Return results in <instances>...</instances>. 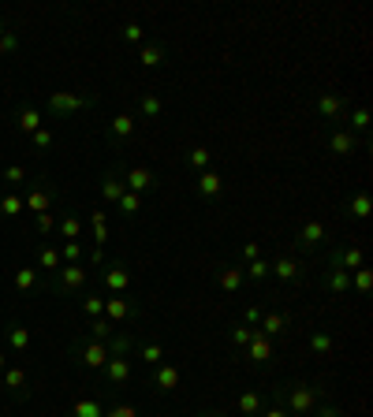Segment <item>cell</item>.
Instances as JSON below:
<instances>
[{
    "mask_svg": "<svg viewBox=\"0 0 373 417\" xmlns=\"http://www.w3.org/2000/svg\"><path fill=\"white\" fill-rule=\"evenodd\" d=\"M272 403L284 406L291 417H310L321 403H329V383L321 380H284L272 388Z\"/></svg>",
    "mask_w": 373,
    "mask_h": 417,
    "instance_id": "1",
    "label": "cell"
},
{
    "mask_svg": "<svg viewBox=\"0 0 373 417\" xmlns=\"http://www.w3.org/2000/svg\"><path fill=\"white\" fill-rule=\"evenodd\" d=\"M97 105V93H75V90H53L45 101V112L56 115V120H63V115H78V112H90Z\"/></svg>",
    "mask_w": 373,
    "mask_h": 417,
    "instance_id": "2",
    "label": "cell"
},
{
    "mask_svg": "<svg viewBox=\"0 0 373 417\" xmlns=\"http://www.w3.org/2000/svg\"><path fill=\"white\" fill-rule=\"evenodd\" d=\"M71 358H75L78 365H86V369H101V365L112 358V343H101V339L83 336V339L71 343Z\"/></svg>",
    "mask_w": 373,
    "mask_h": 417,
    "instance_id": "3",
    "label": "cell"
},
{
    "mask_svg": "<svg viewBox=\"0 0 373 417\" xmlns=\"http://www.w3.org/2000/svg\"><path fill=\"white\" fill-rule=\"evenodd\" d=\"M56 197H60L56 182H48V179H38L34 187H30V194L23 197V209H26V212H34V216H41V212H48V209L56 205Z\"/></svg>",
    "mask_w": 373,
    "mask_h": 417,
    "instance_id": "4",
    "label": "cell"
},
{
    "mask_svg": "<svg viewBox=\"0 0 373 417\" xmlns=\"http://www.w3.org/2000/svg\"><path fill=\"white\" fill-rule=\"evenodd\" d=\"M86 279H90V269L83 261H78V264H60L53 287H56V294H75V291L86 287Z\"/></svg>",
    "mask_w": 373,
    "mask_h": 417,
    "instance_id": "5",
    "label": "cell"
},
{
    "mask_svg": "<svg viewBox=\"0 0 373 417\" xmlns=\"http://www.w3.org/2000/svg\"><path fill=\"white\" fill-rule=\"evenodd\" d=\"M101 283H105V291H112V294H127V287H131V269H127V261L123 257L105 261L101 264Z\"/></svg>",
    "mask_w": 373,
    "mask_h": 417,
    "instance_id": "6",
    "label": "cell"
},
{
    "mask_svg": "<svg viewBox=\"0 0 373 417\" xmlns=\"http://www.w3.org/2000/svg\"><path fill=\"white\" fill-rule=\"evenodd\" d=\"M329 242H332V235H329V227L321 224V220H306L299 227V235L291 239V246H295V249H321V246H329Z\"/></svg>",
    "mask_w": 373,
    "mask_h": 417,
    "instance_id": "7",
    "label": "cell"
},
{
    "mask_svg": "<svg viewBox=\"0 0 373 417\" xmlns=\"http://www.w3.org/2000/svg\"><path fill=\"white\" fill-rule=\"evenodd\" d=\"M321 287H325L332 298L351 294V272H347V269H339L336 261H329V257H325V269H321Z\"/></svg>",
    "mask_w": 373,
    "mask_h": 417,
    "instance_id": "8",
    "label": "cell"
},
{
    "mask_svg": "<svg viewBox=\"0 0 373 417\" xmlns=\"http://www.w3.org/2000/svg\"><path fill=\"white\" fill-rule=\"evenodd\" d=\"M347 108H351V101L344 93H317L314 97V112L321 115V120H339V115H347Z\"/></svg>",
    "mask_w": 373,
    "mask_h": 417,
    "instance_id": "9",
    "label": "cell"
},
{
    "mask_svg": "<svg viewBox=\"0 0 373 417\" xmlns=\"http://www.w3.org/2000/svg\"><path fill=\"white\" fill-rule=\"evenodd\" d=\"M97 373H101V380L108 383V388H120V383L131 380V358H127V354H112Z\"/></svg>",
    "mask_w": 373,
    "mask_h": 417,
    "instance_id": "10",
    "label": "cell"
},
{
    "mask_svg": "<svg viewBox=\"0 0 373 417\" xmlns=\"http://www.w3.org/2000/svg\"><path fill=\"white\" fill-rule=\"evenodd\" d=\"M269 272H272V279H280V283H302L306 279V264L295 261L291 254H284L277 261H269Z\"/></svg>",
    "mask_w": 373,
    "mask_h": 417,
    "instance_id": "11",
    "label": "cell"
},
{
    "mask_svg": "<svg viewBox=\"0 0 373 417\" xmlns=\"http://www.w3.org/2000/svg\"><path fill=\"white\" fill-rule=\"evenodd\" d=\"M105 321H112V324H123V321H138V306L131 302V298H123V294H112V298H105Z\"/></svg>",
    "mask_w": 373,
    "mask_h": 417,
    "instance_id": "12",
    "label": "cell"
},
{
    "mask_svg": "<svg viewBox=\"0 0 373 417\" xmlns=\"http://www.w3.org/2000/svg\"><path fill=\"white\" fill-rule=\"evenodd\" d=\"M120 175H123V187L131 194H150V190L160 187V179L150 168H120Z\"/></svg>",
    "mask_w": 373,
    "mask_h": 417,
    "instance_id": "13",
    "label": "cell"
},
{
    "mask_svg": "<svg viewBox=\"0 0 373 417\" xmlns=\"http://www.w3.org/2000/svg\"><path fill=\"white\" fill-rule=\"evenodd\" d=\"M291 324H295V316H291V313L269 309V313H262V321H257V331H262V336H269V339H277V336H287Z\"/></svg>",
    "mask_w": 373,
    "mask_h": 417,
    "instance_id": "14",
    "label": "cell"
},
{
    "mask_svg": "<svg viewBox=\"0 0 373 417\" xmlns=\"http://www.w3.org/2000/svg\"><path fill=\"white\" fill-rule=\"evenodd\" d=\"M4 388H8V395L15 398V403H26L30 398V376L19 369V365H8L4 369Z\"/></svg>",
    "mask_w": 373,
    "mask_h": 417,
    "instance_id": "15",
    "label": "cell"
},
{
    "mask_svg": "<svg viewBox=\"0 0 373 417\" xmlns=\"http://www.w3.org/2000/svg\"><path fill=\"white\" fill-rule=\"evenodd\" d=\"M150 388H153L157 395L175 391V388H180V369H175V365H168V361H160L157 369H153V376H150Z\"/></svg>",
    "mask_w": 373,
    "mask_h": 417,
    "instance_id": "16",
    "label": "cell"
},
{
    "mask_svg": "<svg viewBox=\"0 0 373 417\" xmlns=\"http://www.w3.org/2000/svg\"><path fill=\"white\" fill-rule=\"evenodd\" d=\"M329 149H332L336 157H351V153H359V149H362V138L351 135L347 127H336L332 135H329Z\"/></svg>",
    "mask_w": 373,
    "mask_h": 417,
    "instance_id": "17",
    "label": "cell"
},
{
    "mask_svg": "<svg viewBox=\"0 0 373 417\" xmlns=\"http://www.w3.org/2000/svg\"><path fill=\"white\" fill-rule=\"evenodd\" d=\"M217 287L224 294H239L242 287H247V276H242L239 264H217Z\"/></svg>",
    "mask_w": 373,
    "mask_h": 417,
    "instance_id": "18",
    "label": "cell"
},
{
    "mask_svg": "<svg viewBox=\"0 0 373 417\" xmlns=\"http://www.w3.org/2000/svg\"><path fill=\"white\" fill-rule=\"evenodd\" d=\"M329 261H336L339 269L354 272V269H362V264H366V254H362V246H332L329 249Z\"/></svg>",
    "mask_w": 373,
    "mask_h": 417,
    "instance_id": "19",
    "label": "cell"
},
{
    "mask_svg": "<svg viewBox=\"0 0 373 417\" xmlns=\"http://www.w3.org/2000/svg\"><path fill=\"white\" fill-rule=\"evenodd\" d=\"M247 350V358H250V365L254 369H262V365H269L272 361V339L269 336H262V331H254V339L242 346Z\"/></svg>",
    "mask_w": 373,
    "mask_h": 417,
    "instance_id": "20",
    "label": "cell"
},
{
    "mask_svg": "<svg viewBox=\"0 0 373 417\" xmlns=\"http://www.w3.org/2000/svg\"><path fill=\"white\" fill-rule=\"evenodd\" d=\"M97 187H101V197H105V202L108 205H116L120 202V197H123V175H120V164H112V168L101 175V182H97Z\"/></svg>",
    "mask_w": 373,
    "mask_h": 417,
    "instance_id": "21",
    "label": "cell"
},
{
    "mask_svg": "<svg viewBox=\"0 0 373 417\" xmlns=\"http://www.w3.org/2000/svg\"><path fill=\"white\" fill-rule=\"evenodd\" d=\"M131 135H135V115H131V112H120V115H112V123L105 127V138H108L112 145L127 142Z\"/></svg>",
    "mask_w": 373,
    "mask_h": 417,
    "instance_id": "22",
    "label": "cell"
},
{
    "mask_svg": "<svg viewBox=\"0 0 373 417\" xmlns=\"http://www.w3.org/2000/svg\"><path fill=\"white\" fill-rule=\"evenodd\" d=\"M224 190V179L217 172H198V179H194V194L202 197V202H217Z\"/></svg>",
    "mask_w": 373,
    "mask_h": 417,
    "instance_id": "23",
    "label": "cell"
},
{
    "mask_svg": "<svg viewBox=\"0 0 373 417\" xmlns=\"http://www.w3.org/2000/svg\"><path fill=\"white\" fill-rule=\"evenodd\" d=\"M165 60H168V45L165 41H145V45H138V63H142L145 71L160 68Z\"/></svg>",
    "mask_w": 373,
    "mask_h": 417,
    "instance_id": "24",
    "label": "cell"
},
{
    "mask_svg": "<svg viewBox=\"0 0 373 417\" xmlns=\"http://www.w3.org/2000/svg\"><path fill=\"white\" fill-rule=\"evenodd\" d=\"M56 235H60L63 242H78V239H83V216L63 212L60 220H56Z\"/></svg>",
    "mask_w": 373,
    "mask_h": 417,
    "instance_id": "25",
    "label": "cell"
},
{
    "mask_svg": "<svg viewBox=\"0 0 373 417\" xmlns=\"http://www.w3.org/2000/svg\"><path fill=\"white\" fill-rule=\"evenodd\" d=\"M262 410H265L262 391H242V395L235 398V413H239V417H257Z\"/></svg>",
    "mask_w": 373,
    "mask_h": 417,
    "instance_id": "26",
    "label": "cell"
},
{
    "mask_svg": "<svg viewBox=\"0 0 373 417\" xmlns=\"http://www.w3.org/2000/svg\"><path fill=\"white\" fill-rule=\"evenodd\" d=\"M347 130H351V135H359V138L366 142V135H369V108H366V105L347 108Z\"/></svg>",
    "mask_w": 373,
    "mask_h": 417,
    "instance_id": "27",
    "label": "cell"
},
{
    "mask_svg": "<svg viewBox=\"0 0 373 417\" xmlns=\"http://www.w3.org/2000/svg\"><path fill=\"white\" fill-rule=\"evenodd\" d=\"M4 336H8V346L15 350V354H23V350L30 346V328L19 324V321H11V324L4 328Z\"/></svg>",
    "mask_w": 373,
    "mask_h": 417,
    "instance_id": "28",
    "label": "cell"
},
{
    "mask_svg": "<svg viewBox=\"0 0 373 417\" xmlns=\"http://www.w3.org/2000/svg\"><path fill=\"white\" fill-rule=\"evenodd\" d=\"M306 346H310V354H317V358H332L336 339L329 336V331H310V339H306Z\"/></svg>",
    "mask_w": 373,
    "mask_h": 417,
    "instance_id": "29",
    "label": "cell"
},
{
    "mask_svg": "<svg viewBox=\"0 0 373 417\" xmlns=\"http://www.w3.org/2000/svg\"><path fill=\"white\" fill-rule=\"evenodd\" d=\"M38 127H41V112L38 108H19L15 112V130H19V135H34Z\"/></svg>",
    "mask_w": 373,
    "mask_h": 417,
    "instance_id": "30",
    "label": "cell"
},
{
    "mask_svg": "<svg viewBox=\"0 0 373 417\" xmlns=\"http://www.w3.org/2000/svg\"><path fill=\"white\" fill-rule=\"evenodd\" d=\"M101 413H105V403L101 398H93V395L78 398V403L71 406V417H101Z\"/></svg>",
    "mask_w": 373,
    "mask_h": 417,
    "instance_id": "31",
    "label": "cell"
},
{
    "mask_svg": "<svg viewBox=\"0 0 373 417\" xmlns=\"http://www.w3.org/2000/svg\"><path fill=\"white\" fill-rule=\"evenodd\" d=\"M160 112H165V101H160L157 93H142L138 97V115H142V120H157Z\"/></svg>",
    "mask_w": 373,
    "mask_h": 417,
    "instance_id": "32",
    "label": "cell"
},
{
    "mask_svg": "<svg viewBox=\"0 0 373 417\" xmlns=\"http://www.w3.org/2000/svg\"><path fill=\"white\" fill-rule=\"evenodd\" d=\"M242 276H247V283H265V279H272V272H269V261H265V257H254V261H247V269H242Z\"/></svg>",
    "mask_w": 373,
    "mask_h": 417,
    "instance_id": "33",
    "label": "cell"
},
{
    "mask_svg": "<svg viewBox=\"0 0 373 417\" xmlns=\"http://www.w3.org/2000/svg\"><path fill=\"white\" fill-rule=\"evenodd\" d=\"M369 209H373V202H369V194H366V190H359V194H354L351 202H347V216H354V220H366Z\"/></svg>",
    "mask_w": 373,
    "mask_h": 417,
    "instance_id": "34",
    "label": "cell"
},
{
    "mask_svg": "<svg viewBox=\"0 0 373 417\" xmlns=\"http://www.w3.org/2000/svg\"><path fill=\"white\" fill-rule=\"evenodd\" d=\"M11 283H15V287H19V291H34L41 279H38V269H30V264H23V269H15Z\"/></svg>",
    "mask_w": 373,
    "mask_h": 417,
    "instance_id": "35",
    "label": "cell"
},
{
    "mask_svg": "<svg viewBox=\"0 0 373 417\" xmlns=\"http://www.w3.org/2000/svg\"><path fill=\"white\" fill-rule=\"evenodd\" d=\"M138 358H142L145 365H153V369H157V365L165 361L168 354H165V346H160V343H138Z\"/></svg>",
    "mask_w": 373,
    "mask_h": 417,
    "instance_id": "36",
    "label": "cell"
},
{
    "mask_svg": "<svg viewBox=\"0 0 373 417\" xmlns=\"http://www.w3.org/2000/svg\"><path fill=\"white\" fill-rule=\"evenodd\" d=\"M112 209H120V216H127V220H131V216H138V209H142V194H131V190H123V197Z\"/></svg>",
    "mask_w": 373,
    "mask_h": 417,
    "instance_id": "37",
    "label": "cell"
},
{
    "mask_svg": "<svg viewBox=\"0 0 373 417\" xmlns=\"http://www.w3.org/2000/svg\"><path fill=\"white\" fill-rule=\"evenodd\" d=\"M60 249L56 246H38V269H48V272H56L60 269Z\"/></svg>",
    "mask_w": 373,
    "mask_h": 417,
    "instance_id": "38",
    "label": "cell"
},
{
    "mask_svg": "<svg viewBox=\"0 0 373 417\" xmlns=\"http://www.w3.org/2000/svg\"><path fill=\"white\" fill-rule=\"evenodd\" d=\"M254 331H257V328H250V324L235 321V324L228 328V343H232V346H247V343L254 339Z\"/></svg>",
    "mask_w": 373,
    "mask_h": 417,
    "instance_id": "39",
    "label": "cell"
},
{
    "mask_svg": "<svg viewBox=\"0 0 373 417\" xmlns=\"http://www.w3.org/2000/svg\"><path fill=\"white\" fill-rule=\"evenodd\" d=\"M0 216H8V220H11V216H23V194H4V197H0Z\"/></svg>",
    "mask_w": 373,
    "mask_h": 417,
    "instance_id": "40",
    "label": "cell"
},
{
    "mask_svg": "<svg viewBox=\"0 0 373 417\" xmlns=\"http://www.w3.org/2000/svg\"><path fill=\"white\" fill-rule=\"evenodd\" d=\"M369 287H373V272H369L366 264H362V269H354V272H351V291L369 294Z\"/></svg>",
    "mask_w": 373,
    "mask_h": 417,
    "instance_id": "41",
    "label": "cell"
},
{
    "mask_svg": "<svg viewBox=\"0 0 373 417\" xmlns=\"http://www.w3.org/2000/svg\"><path fill=\"white\" fill-rule=\"evenodd\" d=\"M86 336H90V339H101V343H108V339H112V321H105V316H93Z\"/></svg>",
    "mask_w": 373,
    "mask_h": 417,
    "instance_id": "42",
    "label": "cell"
},
{
    "mask_svg": "<svg viewBox=\"0 0 373 417\" xmlns=\"http://www.w3.org/2000/svg\"><path fill=\"white\" fill-rule=\"evenodd\" d=\"M120 38L127 45H145V30H142V23H123L120 26Z\"/></svg>",
    "mask_w": 373,
    "mask_h": 417,
    "instance_id": "43",
    "label": "cell"
},
{
    "mask_svg": "<svg viewBox=\"0 0 373 417\" xmlns=\"http://www.w3.org/2000/svg\"><path fill=\"white\" fill-rule=\"evenodd\" d=\"M187 164L194 172H209V149L205 145H194L190 153H187Z\"/></svg>",
    "mask_w": 373,
    "mask_h": 417,
    "instance_id": "44",
    "label": "cell"
},
{
    "mask_svg": "<svg viewBox=\"0 0 373 417\" xmlns=\"http://www.w3.org/2000/svg\"><path fill=\"white\" fill-rule=\"evenodd\" d=\"M0 179H4L8 187H23V182H26V168H23V164H8V168L0 172Z\"/></svg>",
    "mask_w": 373,
    "mask_h": 417,
    "instance_id": "45",
    "label": "cell"
},
{
    "mask_svg": "<svg viewBox=\"0 0 373 417\" xmlns=\"http://www.w3.org/2000/svg\"><path fill=\"white\" fill-rule=\"evenodd\" d=\"M60 261L63 264H78L83 261V242H63L60 246Z\"/></svg>",
    "mask_w": 373,
    "mask_h": 417,
    "instance_id": "46",
    "label": "cell"
},
{
    "mask_svg": "<svg viewBox=\"0 0 373 417\" xmlns=\"http://www.w3.org/2000/svg\"><path fill=\"white\" fill-rule=\"evenodd\" d=\"M34 231H38V235H56V216L53 212L34 216Z\"/></svg>",
    "mask_w": 373,
    "mask_h": 417,
    "instance_id": "47",
    "label": "cell"
},
{
    "mask_svg": "<svg viewBox=\"0 0 373 417\" xmlns=\"http://www.w3.org/2000/svg\"><path fill=\"white\" fill-rule=\"evenodd\" d=\"M83 309H86V316H101L105 313V298L101 294H83Z\"/></svg>",
    "mask_w": 373,
    "mask_h": 417,
    "instance_id": "48",
    "label": "cell"
},
{
    "mask_svg": "<svg viewBox=\"0 0 373 417\" xmlns=\"http://www.w3.org/2000/svg\"><path fill=\"white\" fill-rule=\"evenodd\" d=\"M30 142H34V149H38V153H48V149H53V130L38 127L34 135H30Z\"/></svg>",
    "mask_w": 373,
    "mask_h": 417,
    "instance_id": "49",
    "label": "cell"
},
{
    "mask_svg": "<svg viewBox=\"0 0 373 417\" xmlns=\"http://www.w3.org/2000/svg\"><path fill=\"white\" fill-rule=\"evenodd\" d=\"M15 48H19V30H4V38H0V56H11Z\"/></svg>",
    "mask_w": 373,
    "mask_h": 417,
    "instance_id": "50",
    "label": "cell"
},
{
    "mask_svg": "<svg viewBox=\"0 0 373 417\" xmlns=\"http://www.w3.org/2000/svg\"><path fill=\"white\" fill-rule=\"evenodd\" d=\"M101 417H138V410L131 403H112V406H105Z\"/></svg>",
    "mask_w": 373,
    "mask_h": 417,
    "instance_id": "51",
    "label": "cell"
},
{
    "mask_svg": "<svg viewBox=\"0 0 373 417\" xmlns=\"http://www.w3.org/2000/svg\"><path fill=\"white\" fill-rule=\"evenodd\" d=\"M262 313H265V309H262V302H250V306H247V313H242V324L257 328V321H262Z\"/></svg>",
    "mask_w": 373,
    "mask_h": 417,
    "instance_id": "52",
    "label": "cell"
},
{
    "mask_svg": "<svg viewBox=\"0 0 373 417\" xmlns=\"http://www.w3.org/2000/svg\"><path fill=\"white\" fill-rule=\"evenodd\" d=\"M310 417H344V410H339L336 403H321V406H317Z\"/></svg>",
    "mask_w": 373,
    "mask_h": 417,
    "instance_id": "53",
    "label": "cell"
},
{
    "mask_svg": "<svg viewBox=\"0 0 373 417\" xmlns=\"http://www.w3.org/2000/svg\"><path fill=\"white\" fill-rule=\"evenodd\" d=\"M93 242H97V246L108 242V224H93Z\"/></svg>",
    "mask_w": 373,
    "mask_h": 417,
    "instance_id": "54",
    "label": "cell"
},
{
    "mask_svg": "<svg viewBox=\"0 0 373 417\" xmlns=\"http://www.w3.org/2000/svg\"><path fill=\"white\" fill-rule=\"evenodd\" d=\"M242 257H247V261H254V257H262V246H257V242L250 239L247 246H242Z\"/></svg>",
    "mask_w": 373,
    "mask_h": 417,
    "instance_id": "55",
    "label": "cell"
},
{
    "mask_svg": "<svg viewBox=\"0 0 373 417\" xmlns=\"http://www.w3.org/2000/svg\"><path fill=\"white\" fill-rule=\"evenodd\" d=\"M257 417H291V413H287L284 406H277V403H272L269 410H262V413H257Z\"/></svg>",
    "mask_w": 373,
    "mask_h": 417,
    "instance_id": "56",
    "label": "cell"
},
{
    "mask_svg": "<svg viewBox=\"0 0 373 417\" xmlns=\"http://www.w3.org/2000/svg\"><path fill=\"white\" fill-rule=\"evenodd\" d=\"M93 224H108V212H105V209H93V212H90V227H93Z\"/></svg>",
    "mask_w": 373,
    "mask_h": 417,
    "instance_id": "57",
    "label": "cell"
},
{
    "mask_svg": "<svg viewBox=\"0 0 373 417\" xmlns=\"http://www.w3.org/2000/svg\"><path fill=\"white\" fill-rule=\"evenodd\" d=\"M90 264H105V249H101V246H97L93 254H90Z\"/></svg>",
    "mask_w": 373,
    "mask_h": 417,
    "instance_id": "58",
    "label": "cell"
},
{
    "mask_svg": "<svg viewBox=\"0 0 373 417\" xmlns=\"http://www.w3.org/2000/svg\"><path fill=\"white\" fill-rule=\"evenodd\" d=\"M194 417H228V413H224V410H198Z\"/></svg>",
    "mask_w": 373,
    "mask_h": 417,
    "instance_id": "59",
    "label": "cell"
},
{
    "mask_svg": "<svg viewBox=\"0 0 373 417\" xmlns=\"http://www.w3.org/2000/svg\"><path fill=\"white\" fill-rule=\"evenodd\" d=\"M4 369H8V354L0 350V373H4Z\"/></svg>",
    "mask_w": 373,
    "mask_h": 417,
    "instance_id": "60",
    "label": "cell"
},
{
    "mask_svg": "<svg viewBox=\"0 0 373 417\" xmlns=\"http://www.w3.org/2000/svg\"><path fill=\"white\" fill-rule=\"evenodd\" d=\"M0 38H4V23H0Z\"/></svg>",
    "mask_w": 373,
    "mask_h": 417,
    "instance_id": "61",
    "label": "cell"
}]
</instances>
